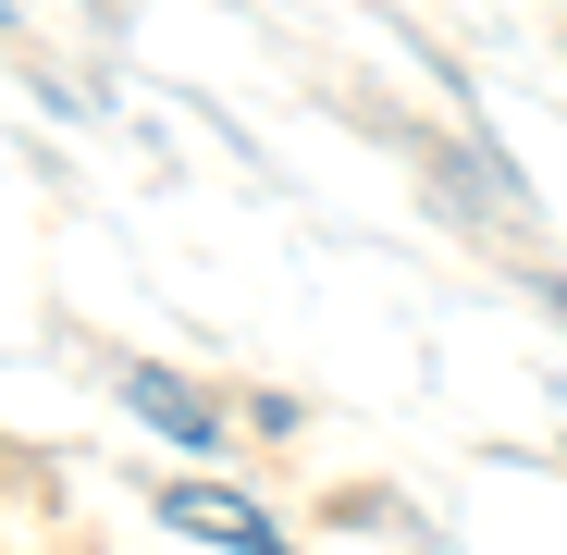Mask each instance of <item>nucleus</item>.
Here are the masks:
<instances>
[{
    "label": "nucleus",
    "mask_w": 567,
    "mask_h": 555,
    "mask_svg": "<svg viewBox=\"0 0 567 555\" xmlns=\"http://www.w3.org/2000/svg\"><path fill=\"white\" fill-rule=\"evenodd\" d=\"M124 408H136L148 432H173L185 456H210V444H223V408H210L198 383H173V370H124Z\"/></svg>",
    "instance_id": "obj_2"
},
{
    "label": "nucleus",
    "mask_w": 567,
    "mask_h": 555,
    "mask_svg": "<svg viewBox=\"0 0 567 555\" xmlns=\"http://www.w3.org/2000/svg\"><path fill=\"white\" fill-rule=\"evenodd\" d=\"M0 13H13V0H0Z\"/></svg>",
    "instance_id": "obj_3"
},
{
    "label": "nucleus",
    "mask_w": 567,
    "mask_h": 555,
    "mask_svg": "<svg viewBox=\"0 0 567 555\" xmlns=\"http://www.w3.org/2000/svg\"><path fill=\"white\" fill-rule=\"evenodd\" d=\"M161 531H198V543H223V555H297L271 531V506H247V494H223V482H161Z\"/></svg>",
    "instance_id": "obj_1"
}]
</instances>
